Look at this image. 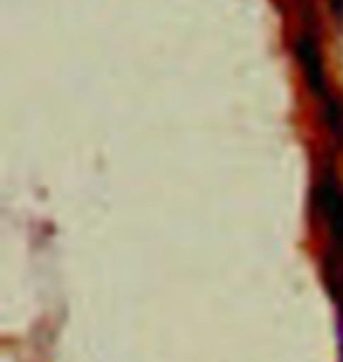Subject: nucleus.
<instances>
[{
    "label": "nucleus",
    "instance_id": "obj_1",
    "mask_svg": "<svg viewBox=\"0 0 343 362\" xmlns=\"http://www.w3.org/2000/svg\"><path fill=\"white\" fill-rule=\"evenodd\" d=\"M296 57L301 62V66L306 71V81H308L310 90L318 94V97H327V78H325V66H322V54H320V47L315 38L310 33H303L296 42Z\"/></svg>",
    "mask_w": 343,
    "mask_h": 362
},
{
    "label": "nucleus",
    "instance_id": "obj_2",
    "mask_svg": "<svg viewBox=\"0 0 343 362\" xmlns=\"http://www.w3.org/2000/svg\"><path fill=\"white\" fill-rule=\"evenodd\" d=\"M341 299H343V282H341Z\"/></svg>",
    "mask_w": 343,
    "mask_h": 362
}]
</instances>
